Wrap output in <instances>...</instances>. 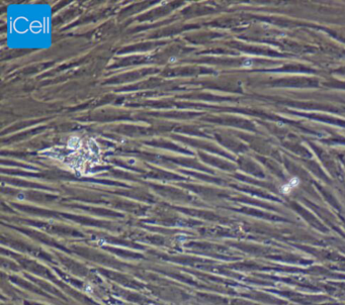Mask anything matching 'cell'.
<instances>
[{
  "mask_svg": "<svg viewBox=\"0 0 345 305\" xmlns=\"http://www.w3.org/2000/svg\"><path fill=\"white\" fill-rule=\"evenodd\" d=\"M299 183H300L299 179L292 178L290 182H288L287 184H286V185L282 188V192L284 193V194H288V193H290L292 189H295L297 185H299Z\"/></svg>",
  "mask_w": 345,
  "mask_h": 305,
  "instance_id": "obj_1",
  "label": "cell"
}]
</instances>
